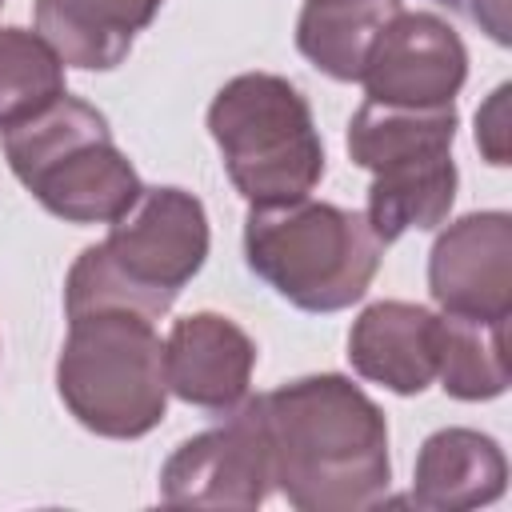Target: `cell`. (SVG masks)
<instances>
[{
	"instance_id": "1",
	"label": "cell",
	"mask_w": 512,
	"mask_h": 512,
	"mask_svg": "<svg viewBox=\"0 0 512 512\" xmlns=\"http://www.w3.org/2000/svg\"><path fill=\"white\" fill-rule=\"evenodd\" d=\"M264 428L272 488L300 512H356L392 480L388 420L340 372L300 376L252 400Z\"/></svg>"
},
{
	"instance_id": "2",
	"label": "cell",
	"mask_w": 512,
	"mask_h": 512,
	"mask_svg": "<svg viewBox=\"0 0 512 512\" xmlns=\"http://www.w3.org/2000/svg\"><path fill=\"white\" fill-rule=\"evenodd\" d=\"M208 260V212L172 184L140 188L124 216L108 224L100 244H88L64 280L68 320L128 308L148 320L164 316L180 288Z\"/></svg>"
},
{
	"instance_id": "3",
	"label": "cell",
	"mask_w": 512,
	"mask_h": 512,
	"mask_svg": "<svg viewBox=\"0 0 512 512\" xmlns=\"http://www.w3.org/2000/svg\"><path fill=\"white\" fill-rule=\"evenodd\" d=\"M380 256L384 244L356 208L300 196L252 204L244 216L248 268L304 312L352 308L368 292Z\"/></svg>"
},
{
	"instance_id": "4",
	"label": "cell",
	"mask_w": 512,
	"mask_h": 512,
	"mask_svg": "<svg viewBox=\"0 0 512 512\" xmlns=\"http://www.w3.org/2000/svg\"><path fill=\"white\" fill-rule=\"evenodd\" d=\"M0 144L12 176L64 224H112L144 188L104 112L68 92L4 128Z\"/></svg>"
},
{
	"instance_id": "5",
	"label": "cell",
	"mask_w": 512,
	"mask_h": 512,
	"mask_svg": "<svg viewBox=\"0 0 512 512\" xmlns=\"http://www.w3.org/2000/svg\"><path fill=\"white\" fill-rule=\"evenodd\" d=\"M456 108H400L364 100L348 124V156L368 184V224L388 248L404 232H424L448 220L456 200Z\"/></svg>"
},
{
	"instance_id": "6",
	"label": "cell",
	"mask_w": 512,
	"mask_h": 512,
	"mask_svg": "<svg viewBox=\"0 0 512 512\" xmlns=\"http://www.w3.org/2000/svg\"><path fill=\"white\" fill-rule=\"evenodd\" d=\"M56 392L76 424L104 440L148 436L168 412L164 340L152 320L128 308L68 320L56 356Z\"/></svg>"
},
{
	"instance_id": "7",
	"label": "cell",
	"mask_w": 512,
	"mask_h": 512,
	"mask_svg": "<svg viewBox=\"0 0 512 512\" xmlns=\"http://www.w3.org/2000/svg\"><path fill=\"white\" fill-rule=\"evenodd\" d=\"M208 132L232 188L248 204L308 196L324 176V144L304 92L276 72H240L208 104Z\"/></svg>"
},
{
	"instance_id": "8",
	"label": "cell",
	"mask_w": 512,
	"mask_h": 512,
	"mask_svg": "<svg viewBox=\"0 0 512 512\" xmlns=\"http://www.w3.org/2000/svg\"><path fill=\"white\" fill-rule=\"evenodd\" d=\"M228 420L184 440L160 468V500L172 508H260L272 492V460L252 400Z\"/></svg>"
},
{
	"instance_id": "9",
	"label": "cell",
	"mask_w": 512,
	"mask_h": 512,
	"mask_svg": "<svg viewBox=\"0 0 512 512\" xmlns=\"http://www.w3.org/2000/svg\"><path fill=\"white\" fill-rule=\"evenodd\" d=\"M468 80V48L436 12H396L372 40L360 84L376 104L440 108Z\"/></svg>"
},
{
	"instance_id": "10",
	"label": "cell",
	"mask_w": 512,
	"mask_h": 512,
	"mask_svg": "<svg viewBox=\"0 0 512 512\" xmlns=\"http://www.w3.org/2000/svg\"><path fill=\"white\" fill-rule=\"evenodd\" d=\"M428 292L440 312L508 320L512 308V216L468 212L428 252Z\"/></svg>"
},
{
	"instance_id": "11",
	"label": "cell",
	"mask_w": 512,
	"mask_h": 512,
	"mask_svg": "<svg viewBox=\"0 0 512 512\" xmlns=\"http://www.w3.org/2000/svg\"><path fill=\"white\" fill-rule=\"evenodd\" d=\"M252 368H256L252 336L220 312L180 316L164 340L168 392L204 412H232L236 404H244Z\"/></svg>"
},
{
	"instance_id": "12",
	"label": "cell",
	"mask_w": 512,
	"mask_h": 512,
	"mask_svg": "<svg viewBox=\"0 0 512 512\" xmlns=\"http://www.w3.org/2000/svg\"><path fill=\"white\" fill-rule=\"evenodd\" d=\"M440 316L408 300L368 304L348 332V364L356 376L396 392L420 396L436 380Z\"/></svg>"
},
{
	"instance_id": "13",
	"label": "cell",
	"mask_w": 512,
	"mask_h": 512,
	"mask_svg": "<svg viewBox=\"0 0 512 512\" xmlns=\"http://www.w3.org/2000/svg\"><path fill=\"white\" fill-rule=\"evenodd\" d=\"M508 460L500 444L476 428H440L420 444L412 500L428 512H468L504 496Z\"/></svg>"
},
{
	"instance_id": "14",
	"label": "cell",
	"mask_w": 512,
	"mask_h": 512,
	"mask_svg": "<svg viewBox=\"0 0 512 512\" xmlns=\"http://www.w3.org/2000/svg\"><path fill=\"white\" fill-rule=\"evenodd\" d=\"M164 0H36V32L72 68H116Z\"/></svg>"
},
{
	"instance_id": "15",
	"label": "cell",
	"mask_w": 512,
	"mask_h": 512,
	"mask_svg": "<svg viewBox=\"0 0 512 512\" xmlns=\"http://www.w3.org/2000/svg\"><path fill=\"white\" fill-rule=\"evenodd\" d=\"M404 12L400 0H304L296 20V48L332 80H360L372 40Z\"/></svg>"
},
{
	"instance_id": "16",
	"label": "cell",
	"mask_w": 512,
	"mask_h": 512,
	"mask_svg": "<svg viewBox=\"0 0 512 512\" xmlns=\"http://www.w3.org/2000/svg\"><path fill=\"white\" fill-rule=\"evenodd\" d=\"M508 320H476L440 312L436 344V380L452 400H496L508 388L504 360Z\"/></svg>"
},
{
	"instance_id": "17",
	"label": "cell",
	"mask_w": 512,
	"mask_h": 512,
	"mask_svg": "<svg viewBox=\"0 0 512 512\" xmlns=\"http://www.w3.org/2000/svg\"><path fill=\"white\" fill-rule=\"evenodd\" d=\"M64 96V60L28 28H0V132Z\"/></svg>"
},
{
	"instance_id": "18",
	"label": "cell",
	"mask_w": 512,
	"mask_h": 512,
	"mask_svg": "<svg viewBox=\"0 0 512 512\" xmlns=\"http://www.w3.org/2000/svg\"><path fill=\"white\" fill-rule=\"evenodd\" d=\"M508 84H500L488 104L476 112V144L488 156V164H508Z\"/></svg>"
},
{
	"instance_id": "19",
	"label": "cell",
	"mask_w": 512,
	"mask_h": 512,
	"mask_svg": "<svg viewBox=\"0 0 512 512\" xmlns=\"http://www.w3.org/2000/svg\"><path fill=\"white\" fill-rule=\"evenodd\" d=\"M452 12H460L464 20H472L480 32H488L496 44L512 40V24H508V0H436Z\"/></svg>"
},
{
	"instance_id": "20",
	"label": "cell",
	"mask_w": 512,
	"mask_h": 512,
	"mask_svg": "<svg viewBox=\"0 0 512 512\" xmlns=\"http://www.w3.org/2000/svg\"><path fill=\"white\" fill-rule=\"evenodd\" d=\"M0 4H4V0H0Z\"/></svg>"
}]
</instances>
